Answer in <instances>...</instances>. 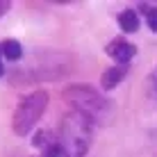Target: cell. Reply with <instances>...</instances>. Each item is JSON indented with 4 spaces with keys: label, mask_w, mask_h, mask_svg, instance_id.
I'll return each instance as SVG.
<instances>
[{
    "label": "cell",
    "mask_w": 157,
    "mask_h": 157,
    "mask_svg": "<svg viewBox=\"0 0 157 157\" xmlns=\"http://www.w3.org/2000/svg\"><path fill=\"white\" fill-rule=\"evenodd\" d=\"M105 52H107L112 59H114L116 64H128L130 59L137 55V48H134L128 39H123V36H116V39H112L109 43H107Z\"/></svg>",
    "instance_id": "obj_4"
},
{
    "label": "cell",
    "mask_w": 157,
    "mask_h": 157,
    "mask_svg": "<svg viewBox=\"0 0 157 157\" xmlns=\"http://www.w3.org/2000/svg\"><path fill=\"white\" fill-rule=\"evenodd\" d=\"M125 73H128V64H116V66H109L107 71H102V75H100L102 89H105V91L114 89V86L125 78Z\"/></svg>",
    "instance_id": "obj_5"
},
{
    "label": "cell",
    "mask_w": 157,
    "mask_h": 157,
    "mask_svg": "<svg viewBox=\"0 0 157 157\" xmlns=\"http://www.w3.org/2000/svg\"><path fill=\"white\" fill-rule=\"evenodd\" d=\"M150 80H153V89H155V94H157V68L153 71V75H150Z\"/></svg>",
    "instance_id": "obj_10"
},
{
    "label": "cell",
    "mask_w": 157,
    "mask_h": 157,
    "mask_svg": "<svg viewBox=\"0 0 157 157\" xmlns=\"http://www.w3.org/2000/svg\"><path fill=\"white\" fill-rule=\"evenodd\" d=\"M0 55H2V48H0ZM5 73V66H2V62H0V75Z\"/></svg>",
    "instance_id": "obj_11"
},
{
    "label": "cell",
    "mask_w": 157,
    "mask_h": 157,
    "mask_svg": "<svg viewBox=\"0 0 157 157\" xmlns=\"http://www.w3.org/2000/svg\"><path fill=\"white\" fill-rule=\"evenodd\" d=\"M144 12H146V23H148V28L153 32H157V7L144 5Z\"/></svg>",
    "instance_id": "obj_8"
},
{
    "label": "cell",
    "mask_w": 157,
    "mask_h": 157,
    "mask_svg": "<svg viewBox=\"0 0 157 157\" xmlns=\"http://www.w3.org/2000/svg\"><path fill=\"white\" fill-rule=\"evenodd\" d=\"M9 7H12V2H9V0H0V16H2L5 12H7Z\"/></svg>",
    "instance_id": "obj_9"
},
{
    "label": "cell",
    "mask_w": 157,
    "mask_h": 157,
    "mask_svg": "<svg viewBox=\"0 0 157 157\" xmlns=\"http://www.w3.org/2000/svg\"><path fill=\"white\" fill-rule=\"evenodd\" d=\"M59 146L64 150V157H84L91 148L94 139V121H89L80 112H68L62 118L59 125Z\"/></svg>",
    "instance_id": "obj_1"
},
{
    "label": "cell",
    "mask_w": 157,
    "mask_h": 157,
    "mask_svg": "<svg viewBox=\"0 0 157 157\" xmlns=\"http://www.w3.org/2000/svg\"><path fill=\"white\" fill-rule=\"evenodd\" d=\"M46 105H48V94L46 91H32V94L25 96V98L18 102V107L14 109V116H12L14 134H18V137L30 134L32 128L36 125V121L41 118Z\"/></svg>",
    "instance_id": "obj_3"
},
{
    "label": "cell",
    "mask_w": 157,
    "mask_h": 157,
    "mask_svg": "<svg viewBox=\"0 0 157 157\" xmlns=\"http://www.w3.org/2000/svg\"><path fill=\"white\" fill-rule=\"evenodd\" d=\"M118 25H121L123 32H137L139 30V16L134 9H123L121 14H118Z\"/></svg>",
    "instance_id": "obj_6"
},
{
    "label": "cell",
    "mask_w": 157,
    "mask_h": 157,
    "mask_svg": "<svg viewBox=\"0 0 157 157\" xmlns=\"http://www.w3.org/2000/svg\"><path fill=\"white\" fill-rule=\"evenodd\" d=\"M64 98L66 102L73 107L75 112L84 114L89 121L96 123H109L112 118V105L107 98H102L96 89L84 84H71L66 91H64Z\"/></svg>",
    "instance_id": "obj_2"
},
{
    "label": "cell",
    "mask_w": 157,
    "mask_h": 157,
    "mask_svg": "<svg viewBox=\"0 0 157 157\" xmlns=\"http://www.w3.org/2000/svg\"><path fill=\"white\" fill-rule=\"evenodd\" d=\"M0 48H2L5 59H9V62H18L21 55H23V48H21V43L16 39H5L0 43Z\"/></svg>",
    "instance_id": "obj_7"
}]
</instances>
